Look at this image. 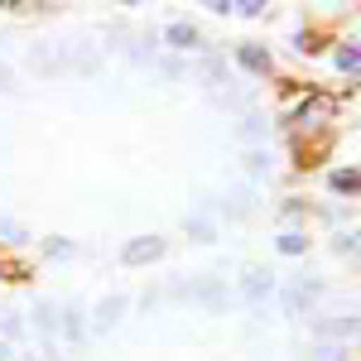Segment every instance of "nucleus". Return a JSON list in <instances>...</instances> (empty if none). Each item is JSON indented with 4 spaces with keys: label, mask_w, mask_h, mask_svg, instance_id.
Masks as SVG:
<instances>
[{
    "label": "nucleus",
    "mask_w": 361,
    "mask_h": 361,
    "mask_svg": "<svg viewBox=\"0 0 361 361\" xmlns=\"http://www.w3.org/2000/svg\"><path fill=\"white\" fill-rule=\"evenodd\" d=\"M241 68H250V73H265V68H270V54H265V49H260V44H241Z\"/></svg>",
    "instance_id": "obj_6"
},
{
    "label": "nucleus",
    "mask_w": 361,
    "mask_h": 361,
    "mask_svg": "<svg viewBox=\"0 0 361 361\" xmlns=\"http://www.w3.org/2000/svg\"><path fill=\"white\" fill-rule=\"evenodd\" d=\"M0 328H5V333H10V337H20V333H25V323H20L15 313H10V318H0Z\"/></svg>",
    "instance_id": "obj_18"
},
{
    "label": "nucleus",
    "mask_w": 361,
    "mask_h": 361,
    "mask_svg": "<svg viewBox=\"0 0 361 361\" xmlns=\"http://www.w3.org/2000/svg\"><path fill=\"white\" fill-rule=\"evenodd\" d=\"M0 87H10V73H5V68H0Z\"/></svg>",
    "instance_id": "obj_21"
},
{
    "label": "nucleus",
    "mask_w": 361,
    "mask_h": 361,
    "mask_svg": "<svg viewBox=\"0 0 361 361\" xmlns=\"http://www.w3.org/2000/svg\"><path fill=\"white\" fill-rule=\"evenodd\" d=\"M231 10H241V15H265V5H260V0H241V5H231Z\"/></svg>",
    "instance_id": "obj_19"
},
{
    "label": "nucleus",
    "mask_w": 361,
    "mask_h": 361,
    "mask_svg": "<svg viewBox=\"0 0 361 361\" xmlns=\"http://www.w3.org/2000/svg\"><path fill=\"white\" fill-rule=\"evenodd\" d=\"M0 357H10V347H5V342H0Z\"/></svg>",
    "instance_id": "obj_22"
},
{
    "label": "nucleus",
    "mask_w": 361,
    "mask_h": 361,
    "mask_svg": "<svg viewBox=\"0 0 361 361\" xmlns=\"http://www.w3.org/2000/svg\"><path fill=\"white\" fill-rule=\"evenodd\" d=\"M54 304H49V299H39V304H34V328H39V333H54Z\"/></svg>",
    "instance_id": "obj_8"
},
{
    "label": "nucleus",
    "mask_w": 361,
    "mask_h": 361,
    "mask_svg": "<svg viewBox=\"0 0 361 361\" xmlns=\"http://www.w3.org/2000/svg\"><path fill=\"white\" fill-rule=\"evenodd\" d=\"M357 250V236H337V255H352Z\"/></svg>",
    "instance_id": "obj_20"
},
{
    "label": "nucleus",
    "mask_w": 361,
    "mask_h": 361,
    "mask_svg": "<svg viewBox=\"0 0 361 361\" xmlns=\"http://www.w3.org/2000/svg\"><path fill=\"white\" fill-rule=\"evenodd\" d=\"M63 333L73 337V342L82 337V313H78V308H68V313H63Z\"/></svg>",
    "instance_id": "obj_13"
},
{
    "label": "nucleus",
    "mask_w": 361,
    "mask_h": 361,
    "mask_svg": "<svg viewBox=\"0 0 361 361\" xmlns=\"http://www.w3.org/2000/svg\"><path fill=\"white\" fill-rule=\"evenodd\" d=\"M20 361H34V357H20Z\"/></svg>",
    "instance_id": "obj_23"
},
{
    "label": "nucleus",
    "mask_w": 361,
    "mask_h": 361,
    "mask_svg": "<svg viewBox=\"0 0 361 361\" xmlns=\"http://www.w3.org/2000/svg\"><path fill=\"white\" fill-rule=\"evenodd\" d=\"M357 333V318L347 313V318H323L318 323V337H328V342H342V337H352Z\"/></svg>",
    "instance_id": "obj_4"
},
{
    "label": "nucleus",
    "mask_w": 361,
    "mask_h": 361,
    "mask_svg": "<svg viewBox=\"0 0 361 361\" xmlns=\"http://www.w3.org/2000/svg\"><path fill=\"white\" fill-rule=\"evenodd\" d=\"M337 68H342V73H357V49H352V44L337 49Z\"/></svg>",
    "instance_id": "obj_14"
},
{
    "label": "nucleus",
    "mask_w": 361,
    "mask_h": 361,
    "mask_svg": "<svg viewBox=\"0 0 361 361\" xmlns=\"http://www.w3.org/2000/svg\"><path fill=\"white\" fill-rule=\"evenodd\" d=\"M188 231H193L197 241H212V222H202V217H193V222H188Z\"/></svg>",
    "instance_id": "obj_16"
},
{
    "label": "nucleus",
    "mask_w": 361,
    "mask_h": 361,
    "mask_svg": "<svg viewBox=\"0 0 361 361\" xmlns=\"http://www.w3.org/2000/svg\"><path fill=\"white\" fill-rule=\"evenodd\" d=\"M169 44H173V49H193V44H197V29L188 25V20L169 25Z\"/></svg>",
    "instance_id": "obj_7"
},
{
    "label": "nucleus",
    "mask_w": 361,
    "mask_h": 361,
    "mask_svg": "<svg viewBox=\"0 0 361 361\" xmlns=\"http://www.w3.org/2000/svg\"><path fill=\"white\" fill-rule=\"evenodd\" d=\"M304 236H299V231H284V236H279V250H284V255H304Z\"/></svg>",
    "instance_id": "obj_11"
},
{
    "label": "nucleus",
    "mask_w": 361,
    "mask_h": 361,
    "mask_svg": "<svg viewBox=\"0 0 361 361\" xmlns=\"http://www.w3.org/2000/svg\"><path fill=\"white\" fill-rule=\"evenodd\" d=\"M159 255H164V241H159V236H140V241H130V246L121 250L126 265H149V260H159Z\"/></svg>",
    "instance_id": "obj_3"
},
{
    "label": "nucleus",
    "mask_w": 361,
    "mask_h": 361,
    "mask_svg": "<svg viewBox=\"0 0 361 361\" xmlns=\"http://www.w3.org/2000/svg\"><path fill=\"white\" fill-rule=\"evenodd\" d=\"M333 188H337V193H357V169H337Z\"/></svg>",
    "instance_id": "obj_10"
},
{
    "label": "nucleus",
    "mask_w": 361,
    "mask_h": 361,
    "mask_svg": "<svg viewBox=\"0 0 361 361\" xmlns=\"http://www.w3.org/2000/svg\"><path fill=\"white\" fill-rule=\"evenodd\" d=\"M121 313H126V299H121V294L102 299V304H97V328H102V333H106V328H116V323H121Z\"/></svg>",
    "instance_id": "obj_5"
},
{
    "label": "nucleus",
    "mask_w": 361,
    "mask_h": 361,
    "mask_svg": "<svg viewBox=\"0 0 361 361\" xmlns=\"http://www.w3.org/2000/svg\"><path fill=\"white\" fill-rule=\"evenodd\" d=\"M318 294H323V284H318V279H289V284H284V313H289V318L308 313Z\"/></svg>",
    "instance_id": "obj_1"
},
{
    "label": "nucleus",
    "mask_w": 361,
    "mask_h": 361,
    "mask_svg": "<svg viewBox=\"0 0 361 361\" xmlns=\"http://www.w3.org/2000/svg\"><path fill=\"white\" fill-rule=\"evenodd\" d=\"M246 169L255 173V178H260V173H270V154H265V149H250V154H246Z\"/></svg>",
    "instance_id": "obj_12"
},
{
    "label": "nucleus",
    "mask_w": 361,
    "mask_h": 361,
    "mask_svg": "<svg viewBox=\"0 0 361 361\" xmlns=\"http://www.w3.org/2000/svg\"><path fill=\"white\" fill-rule=\"evenodd\" d=\"M241 140H250V145H255V140H265V126H260V121L250 116L246 126H241Z\"/></svg>",
    "instance_id": "obj_15"
},
{
    "label": "nucleus",
    "mask_w": 361,
    "mask_h": 361,
    "mask_svg": "<svg viewBox=\"0 0 361 361\" xmlns=\"http://www.w3.org/2000/svg\"><path fill=\"white\" fill-rule=\"evenodd\" d=\"M0 231H5V236H10V241H29V236H25V226H20V222H10V217H5V222H0Z\"/></svg>",
    "instance_id": "obj_17"
},
{
    "label": "nucleus",
    "mask_w": 361,
    "mask_h": 361,
    "mask_svg": "<svg viewBox=\"0 0 361 361\" xmlns=\"http://www.w3.org/2000/svg\"><path fill=\"white\" fill-rule=\"evenodd\" d=\"M241 294H246L250 304L270 299V294H275V275H270V270H260V265H246V279H241Z\"/></svg>",
    "instance_id": "obj_2"
},
{
    "label": "nucleus",
    "mask_w": 361,
    "mask_h": 361,
    "mask_svg": "<svg viewBox=\"0 0 361 361\" xmlns=\"http://www.w3.org/2000/svg\"><path fill=\"white\" fill-rule=\"evenodd\" d=\"M308 361H347V352H342V342H323V347H313Z\"/></svg>",
    "instance_id": "obj_9"
}]
</instances>
